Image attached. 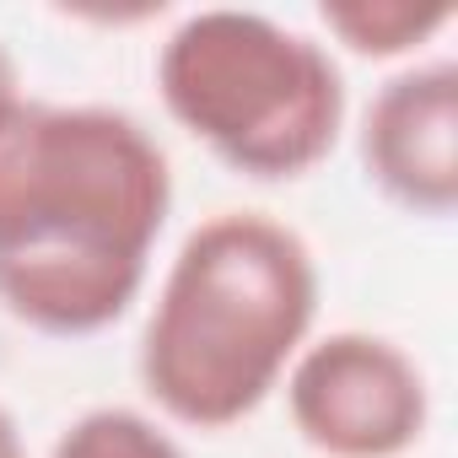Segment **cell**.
Here are the masks:
<instances>
[{"mask_svg":"<svg viewBox=\"0 0 458 458\" xmlns=\"http://www.w3.org/2000/svg\"><path fill=\"white\" fill-rule=\"evenodd\" d=\"M173 210L157 135L103 103H22L0 130V308L81 340L119 324Z\"/></svg>","mask_w":458,"mask_h":458,"instance_id":"6da1fadb","label":"cell"},{"mask_svg":"<svg viewBox=\"0 0 458 458\" xmlns=\"http://www.w3.org/2000/svg\"><path fill=\"white\" fill-rule=\"evenodd\" d=\"M318 265L286 221L216 210L178 243L140 329V388L189 431L249 420L313 340Z\"/></svg>","mask_w":458,"mask_h":458,"instance_id":"7a4b0ae2","label":"cell"},{"mask_svg":"<svg viewBox=\"0 0 458 458\" xmlns=\"http://www.w3.org/2000/svg\"><path fill=\"white\" fill-rule=\"evenodd\" d=\"M178 130L254 183L308 178L345 130V76L329 44L238 6L189 12L157 55Z\"/></svg>","mask_w":458,"mask_h":458,"instance_id":"3957f363","label":"cell"},{"mask_svg":"<svg viewBox=\"0 0 458 458\" xmlns=\"http://www.w3.org/2000/svg\"><path fill=\"white\" fill-rule=\"evenodd\" d=\"M286 415L318 458H404L431 420L426 372L372 329H335L297 351L281 377Z\"/></svg>","mask_w":458,"mask_h":458,"instance_id":"277c9868","label":"cell"},{"mask_svg":"<svg viewBox=\"0 0 458 458\" xmlns=\"http://www.w3.org/2000/svg\"><path fill=\"white\" fill-rule=\"evenodd\" d=\"M361 167L410 216L458 205V65L415 60L394 71L361 114Z\"/></svg>","mask_w":458,"mask_h":458,"instance_id":"5b68a950","label":"cell"},{"mask_svg":"<svg viewBox=\"0 0 458 458\" xmlns=\"http://www.w3.org/2000/svg\"><path fill=\"white\" fill-rule=\"evenodd\" d=\"M318 22L329 28V38H340V49L361 60H404L426 49L453 22V12L420 0H329Z\"/></svg>","mask_w":458,"mask_h":458,"instance_id":"8992f818","label":"cell"},{"mask_svg":"<svg viewBox=\"0 0 458 458\" xmlns=\"http://www.w3.org/2000/svg\"><path fill=\"white\" fill-rule=\"evenodd\" d=\"M49 458H183V447L173 442V431L140 410H124V404H103V410H87L76 415Z\"/></svg>","mask_w":458,"mask_h":458,"instance_id":"52a82bcc","label":"cell"},{"mask_svg":"<svg viewBox=\"0 0 458 458\" xmlns=\"http://www.w3.org/2000/svg\"><path fill=\"white\" fill-rule=\"evenodd\" d=\"M28 98H22V81H17V65H12V55L0 49V130H6V119L22 108Z\"/></svg>","mask_w":458,"mask_h":458,"instance_id":"ba28073f","label":"cell"},{"mask_svg":"<svg viewBox=\"0 0 458 458\" xmlns=\"http://www.w3.org/2000/svg\"><path fill=\"white\" fill-rule=\"evenodd\" d=\"M0 458H28V447H22V431H17V420L0 410Z\"/></svg>","mask_w":458,"mask_h":458,"instance_id":"9c48e42d","label":"cell"}]
</instances>
